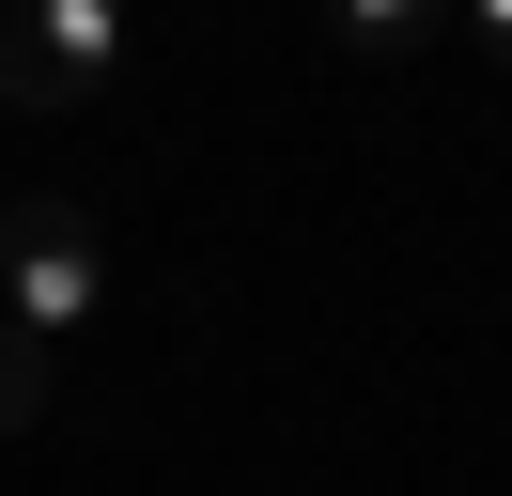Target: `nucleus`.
<instances>
[{
  "label": "nucleus",
  "instance_id": "1",
  "mask_svg": "<svg viewBox=\"0 0 512 496\" xmlns=\"http://www.w3.org/2000/svg\"><path fill=\"white\" fill-rule=\"evenodd\" d=\"M0 310L32 341H78L109 310V217L63 202V186H32V202H0Z\"/></svg>",
  "mask_w": 512,
  "mask_h": 496
},
{
  "label": "nucleus",
  "instance_id": "2",
  "mask_svg": "<svg viewBox=\"0 0 512 496\" xmlns=\"http://www.w3.org/2000/svg\"><path fill=\"white\" fill-rule=\"evenodd\" d=\"M109 62H125V0H0V109L16 124L94 109Z\"/></svg>",
  "mask_w": 512,
  "mask_h": 496
},
{
  "label": "nucleus",
  "instance_id": "3",
  "mask_svg": "<svg viewBox=\"0 0 512 496\" xmlns=\"http://www.w3.org/2000/svg\"><path fill=\"white\" fill-rule=\"evenodd\" d=\"M326 31H342L357 62H404L419 31H450V0H326Z\"/></svg>",
  "mask_w": 512,
  "mask_h": 496
},
{
  "label": "nucleus",
  "instance_id": "4",
  "mask_svg": "<svg viewBox=\"0 0 512 496\" xmlns=\"http://www.w3.org/2000/svg\"><path fill=\"white\" fill-rule=\"evenodd\" d=\"M47 388H63V341H32L16 310H0V434H32V419H47Z\"/></svg>",
  "mask_w": 512,
  "mask_h": 496
},
{
  "label": "nucleus",
  "instance_id": "5",
  "mask_svg": "<svg viewBox=\"0 0 512 496\" xmlns=\"http://www.w3.org/2000/svg\"><path fill=\"white\" fill-rule=\"evenodd\" d=\"M450 16L481 31V62H512V0H450Z\"/></svg>",
  "mask_w": 512,
  "mask_h": 496
}]
</instances>
